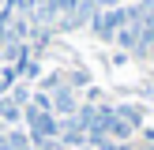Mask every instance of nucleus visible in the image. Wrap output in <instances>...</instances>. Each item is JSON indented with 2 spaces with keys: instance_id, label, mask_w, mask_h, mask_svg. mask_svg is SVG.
Instances as JSON below:
<instances>
[{
  "instance_id": "1",
  "label": "nucleus",
  "mask_w": 154,
  "mask_h": 150,
  "mask_svg": "<svg viewBox=\"0 0 154 150\" xmlns=\"http://www.w3.org/2000/svg\"><path fill=\"white\" fill-rule=\"evenodd\" d=\"M23 120H26V135H30L34 146H42V142H57V139H60V120L53 116L49 109L26 105V109H23Z\"/></svg>"
},
{
  "instance_id": "2",
  "label": "nucleus",
  "mask_w": 154,
  "mask_h": 150,
  "mask_svg": "<svg viewBox=\"0 0 154 150\" xmlns=\"http://www.w3.org/2000/svg\"><path fill=\"white\" fill-rule=\"evenodd\" d=\"M128 22V11L124 8H105V11H98L94 15V30H98V38H117V30Z\"/></svg>"
},
{
  "instance_id": "3",
  "label": "nucleus",
  "mask_w": 154,
  "mask_h": 150,
  "mask_svg": "<svg viewBox=\"0 0 154 150\" xmlns=\"http://www.w3.org/2000/svg\"><path fill=\"white\" fill-rule=\"evenodd\" d=\"M49 101H53V116H75V112H79V101H75V94H72V90H68V86H60L57 90V98H49Z\"/></svg>"
},
{
  "instance_id": "4",
  "label": "nucleus",
  "mask_w": 154,
  "mask_h": 150,
  "mask_svg": "<svg viewBox=\"0 0 154 150\" xmlns=\"http://www.w3.org/2000/svg\"><path fill=\"white\" fill-rule=\"evenodd\" d=\"M19 116H23V105H15L11 94H4L0 98V124H15Z\"/></svg>"
},
{
  "instance_id": "5",
  "label": "nucleus",
  "mask_w": 154,
  "mask_h": 150,
  "mask_svg": "<svg viewBox=\"0 0 154 150\" xmlns=\"http://www.w3.org/2000/svg\"><path fill=\"white\" fill-rule=\"evenodd\" d=\"M0 131H4V124H0Z\"/></svg>"
},
{
  "instance_id": "6",
  "label": "nucleus",
  "mask_w": 154,
  "mask_h": 150,
  "mask_svg": "<svg viewBox=\"0 0 154 150\" xmlns=\"http://www.w3.org/2000/svg\"><path fill=\"white\" fill-rule=\"evenodd\" d=\"M0 8H4V0H0Z\"/></svg>"
}]
</instances>
